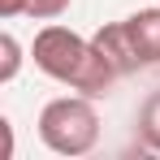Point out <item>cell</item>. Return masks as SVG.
I'll return each mask as SVG.
<instances>
[{
    "mask_svg": "<svg viewBox=\"0 0 160 160\" xmlns=\"http://www.w3.org/2000/svg\"><path fill=\"white\" fill-rule=\"evenodd\" d=\"M91 39L117 69V78H126L143 65H160V9H138L126 22H108Z\"/></svg>",
    "mask_w": 160,
    "mask_h": 160,
    "instance_id": "obj_2",
    "label": "cell"
},
{
    "mask_svg": "<svg viewBox=\"0 0 160 160\" xmlns=\"http://www.w3.org/2000/svg\"><path fill=\"white\" fill-rule=\"evenodd\" d=\"M138 138H143L147 152L160 156V91H152L147 104H143V112H138Z\"/></svg>",
    "mask_w": 160,
    "mask_h": 160,
    "instance_id": "obj_4",
    "label": "cell"
},
{
    "mask_svg": "<svg viewBox=\"0 0 160 160\" xmlns=\"http://www.w3.org/2000/svg\"><path fill=\"white\" fill-rule=\"evenodd\" d=\"M69 9V0H26V13L30 18H39V22H52Z\"/></svg>",
    "mask_w": 160,
    "mask_h": 160,
    "instance_id": "obj_6",
    "label": "cell"
},
{
    "mask_svg": "<svg viewBox=\"0 0 160 160\" xmlns=\"http://www.w3.org/2000/svg\"><path fill=\"white\" fill-rule=\"evenodd\" d=\"M18 69H22V43L4 30V35H0V82H13Z\"/></svg>",
    "mask_w": 160,
    "mask_h": 160,
    "instance_id": "obj_5",
    "label": "cell"
},
{
    "mask_svg": "<svg viewBox=\"0 0 160 160\" xmlns=\"http://www.w3.org/2000/svg\"><path fill=\"white\" fill-rule=\"evenodd\" d=\"M39 138L56 156H87L100 143V112L91 104V95H61L48 100L39 112Z\"/></svg>",
    "mask_w": 160,
    "mask_h": 160,
    "instance_id": "obj_3",
    "label": "cell"
},
{
    "mask_svg": "<svg viewBox=\"0 0 160 160\" xmlns=\"http://www.w3.org/2000/svg\"><path fill=\"white\" fill-rule=\"evenodd\" d=\"M26 13V0H0V18H18Z\"/></svg>",
    "mask_w": 160,
    "mask_h": 160,
    "instance_id": "obj_7",
    "label": "cell"
},
{
    "mask_svg": "<svg viewBox=\"0 0 160 160\" xmlns=\"http://www.w3.org/2000/svg\"><path fill=\"white\" fill-rule=\"evenodd\" d=\"M30 56H35V65L48 74V78L65 82V87H74L82 95H104L108 87L117 82V69L108 65V56L95 48V39H82L78 30L69 26H43L35 35V43H30Z\"/></svg>",
    "mask_w": 160,
    "mask_h": 160,
    "instance_id": "obj_1",
    "label": "cell"
}]
</instances>
